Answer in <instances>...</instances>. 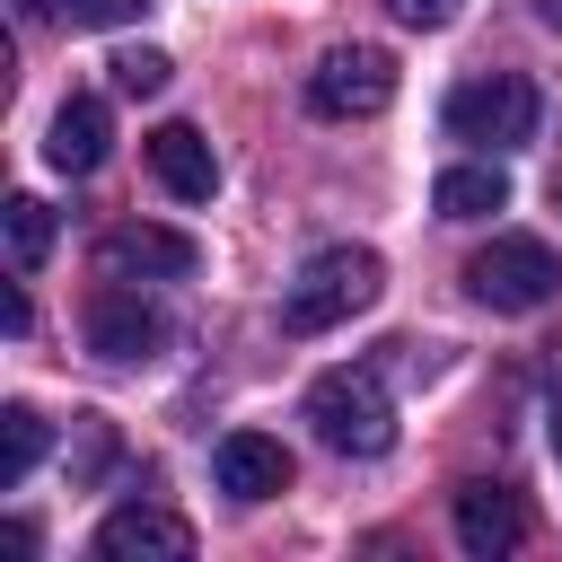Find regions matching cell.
Instances as JSON below:
<instances>
[{
	"label": "cell",
	"instance_id": "d6986e66",
	"mask_svg": "<svg viewBox=\"0 0 562 562\" xmlns=\"http://www.w3.org/2000/svg\"><path fill=\"white\" fill-rule=\"evenodd\" d=\"M553 211H562V176H553Z\"/></svg>",
	"mask_w": 562,
	"mask_h": 562
},
{
	"label": "cell",
	"instance_id": "30bf717a",
	"mask_svg": "<svg viewBox=\"0 0 562 562\" xmlns=\"http://www.w3.org/2000/svg\"><path fill=\"white\" fill-rule=\"evenodd\" d=\"M211 474H220L228 501H272V492H290V448L263 439V430H228L211 448Z\"/></svg>",
	"mask_w": 562,
	"mask_h": 562
},
{
	"label": "cell",
	"instance_id": "8fae6325",
	"mask_svg": "<svg viewBox=\"0 0 562 562\" xmlns=\"http://www.w3.org/2000/svg\"><path fill=\"white\" fill-rule=\"evenodd\" d=\"M105 149H114V114H105V97H61V105H53V132H44V158H53L61 176H97Z\"/></svg>",
	"mask_w": 562,
	"mask_h": 562
},
{
	"label": "cell",
	"instance_id": "e0dca14e",
	"mask_svg": "<svg viewBox=\"0 0 562 562\" xmlns=\"http://www.w3.org/2000/svg\"><path fill=\"white\" fill-rule=\"evenodd\" d=\"M105 70H114V88H123V97H158V88L176 79V61H167V53H149V44H132V53H114Z\"/></svg>",
	"mask_w": 562,
	"mask_h": 562
},
{
	"label": "cell",
	"instance_id": "3957f363",
	"mask_svg": "<svg viewBox=\"0 0 562 562\" xmlns=\"http://www.w3.org/2000/svg\"><path fill=\"white\" fill-rule=\"evenodd\" d=\"M439 123H448V140H474V149H527L544 123V97L527 70H483V79L448 88Z\"/></svg>",
	"mask_w": 562,
	"mask_h": 562
},
{
	"label": "cell",
	"instance_id": "ba28073f",
	"mask_svg": "<svg viewBox=\"0 0 562 562\" xmlns=\"http://www.w3.org/2000/svg\"><path fill=\"white\" fill-rule=\"evenodd\" d=\"M97 562H193V527L158 501H123L97 518Z\"/></svg>",
	"mask_w": 562,
	"mask_h": 562
},
{
	"label": "cell",
	"instance_id": "5bb4252c",
	"mask_svg": "<svg viewBox=\"0 0 562 562\" xmlns=\"http://www.w3.org/2000/svg\"><path fill=\"white\" fill-rule=\"evenodd\" d=\"M0 237H9V263H18V272H35V263L53 255V211H44L35 193H9V211H0Z\"/></svg>",
	"mask_w": 562,
	"mask_h": 562
},
{
	"label": "cell",
	"instance_id": "5b68a950",
	"mask_svg": "<svg viewBox=\"0 0 562 562\" xmlns=\"http://www.w3.org/2000/svg\"><path fill=\"white\" fill-rule=\"evenodd\" d=\"M395 105V53L386 44H334V53H316V70H307V114H325V123H369V114H386Z\"/></svg>",
	"mask_w": 562,
	"mask_h": 562
},
{
	"label": "cell",
	"instance_id": "9a60e30c",
	"mask_svg": "<svg viewBox=\"0 0 562 562\" xmlns=\"http://www.w3.org/2000/svg\"><path fill=\"white\" fill-rule=\"evenodd\" d=\"M44 413L35 404H0V483H26L35 474V457H44Z\"/></svg>",
	"mask_w": 562,
	"mask_h": 562
},
{
	"label": "cell",
	"instance_id": "4fadbf2b",
	"mask_svg": "<svg viewBox=\"0 0 562 562\" xmlns=\"http://www.w3.org/2000/svg\"><path fill=\"white\" fill-rule=\"evenodd\" d=\"M430 211H439V220H492V211H509V176H501L492 158L448 167V176L430 184Z\"/></svg>",
	"mask_w": 562,
	"mask_h": 562
},
{
	"label": "cell",
	"instance_id": "6da1fadb",
	"mask_svg": "<svg viewBox=\"0 0 562 562\" xmlns=\"http://www.w3.org/2000/svg\"><path fill=\"white\" fill-rule=\"evenodd\" d=\"M378 290H386V263H378L369 246H325V255H307L299 281L281 290V334H334V325H351L360 307H378Z\"/></svg>",
	"mask_w": 562,
	"mask_h": 562
},
{
	"label": "cell",
	"instance_id": "277c9868",
	"mask_svg": "<svg viewBox=\"0 0 562 562\" xmlns=\"http://www.w3.org/2000/svg\"><path fill=\"white\" fill-rule=\"evenodd\" d=\"M465 290H474L483 307H501V316H536V307L562 290V263H553V246H544V237L501 228V237L465 263Z\"/></svg>",
	"mask_w": 562,
	"mask_h": 562
},
{
	"label": "cell",
	"instance_id": "ac0fdd59",
	"mask_svg": "<svg viewBox=\"0 0 562 562\" xmlns=\"http://www.w3.org/2000/svg\"><path fill=\"white\" fill-rule=\"evenodd\" d=\"M386 9H395L404 26H448V18L465 9V0H386Z\"/></svg>",
	"mask_w": 562,
	"mask_h": 562
},
{
	"label": "cell",
	"instance_id": "2e32d148",
	"mask_svg": "<svg viewBox=\"0 0 562 562\" xmlns=\"http://www.w3.org/2000/svg\"><path fill=\"white\" fill-rule=\"evenodd\" d=\"M149 0H18V18H53V26H123Z\"/></svg>",
	"mask_w": 562,
	"mask_h": 562
},
{
	"label": "cell",
	"instance_id": "7a4b0ae2",
	"mask_svg": "<svg viewBox=\"0 0 562 562\" xmlns=\"http://www.w3.org/2000/svg\"><path fill=\"white\" fill-rule=\"evenodd\" d=\"M307 430L334 448V457H386L395 448V404L378 386V369H325L307 378Z\"/></svg>",
	"mask_w": 562,
	"mask_h": 562
},
{
	"label": "cell",
	"instance_id": "7c38bea8",
	"mask_svg": "<svg viewBox=\"0 0 562 562\" xmlns=\"http://www.w3.org/2000/svg\"><path fill=\"white\" fill-rule=\"evenodd\" d=\"M140 149H149V176H158L176 202H211V193H220V158H211V140H202L193 123H158Z\"/></svg>",
	"mask_w": 562,
	"mask_h": 562
},
{
	"label": "cell",
	"instance_id": "8992f818",
	"mask_svg": "<svg viewBox=\"0 0 562 562\" xmlns=\"http://www.w3.org/2000/svg\"><path fill=\"white\" fill-rule=\"evenodd\" d=\"M79 325H88V351H97V360H158V351H167V334H176V325H167L132 281H97Z\"/></svg>",
	"mask_w": 562,
	"mask_h": 562
},
{
	"label": "cell",
	"instance_id": "52a82bcc",
	"mask_svg": "<svg viewBox=\"0 0 562 562\" xmlns=\"http://www.w3.org/2000/svg\"><path fill=\"white\" fill-rule=\"evenodd\" d=\"M202 263V246L184 228H158V220H123L97 237V272L105 281H184Z\"/></svg>",
	"mask_w": 562,
	"mask_h": 562
},
{
	"label": "cell",
	"instance_id": "9c48e42d",
	"mask_svg": "<svg viewBox=\"0 0 562 562\" xmlns=\"http://www.w3.org/2000/svg\"><path fill=\"white\" fill-rule=\"evenodd\" d=\"M448 527H457V544L474 553V562H501V553H518L527 544V501L509 492V483H465L457 492V509H448Z\"/></svg>",
	"mask_w": 562,
	"mask_h": 562
}]
</instances>
